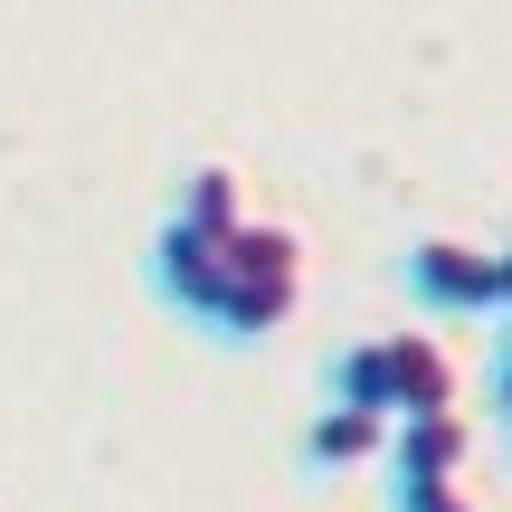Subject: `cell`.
I'll use <instances>...</instances> for the list:
<instances>
[{"label":"cell","mask_w":512,"mask_h":512,"mask_svg":"<svg viewBox=\"0 0 512 512\" xmlns=\"http://www.w3.org/2000/svg\"><path fill=\"white\" fill-rule=\"evenodd\" d=\"M304 304V238L275 219H247L228 238V275H219V304H209V332L219 342H266V332L294 323Z\"/></svg>","instance_id":"6da1fadb"},{"label":"cell","mask_w":512,"mask_h":512,"mask_svg":"<svg viewBox=\"0 0 512 512\" xmlns=\"http://www.w3.org/2000/svg\"><path fill=\"white\" fill-rule=\"evenodd\" d=\"M465 456H475V427H465V418H408V427H389V512H475V494H465Z\"/></svg>","instance_id":"7a4b0ae2"},{"label":"cell","mask_w":512,"mask_h":512,"mask_svg":"<svg viewBox=\"0 0 512 512\" xmlns=\"http://www.w3.org/2000/svg\"><path fill=\"white\" fill-rule=\"evenodd\" d=\"M399 285L418 294L427 313H503L494 247H475V238H418V247L399 256Z\"/></svg>","instance_id":"3957f363"},{"label":"cell","mask_w":512,"mask_h":512,"mask_svg":"<svg viewBox=\"0 0 512 512\" xmlns=\"http://www.w3.org/2000/svg\"><path fill=\"white\" fill-rule=\"evenodd\" d=\"M219 275H228V238H209V228H181V219H162V238H152V294H162L171 313L209 323V304H219Z\"/></svg>","instance_id":"277c9868"},{"label":"cell","mask_w":512,"mask_h":512,"mask_svg":"<svg viewBox=\"0 0 512 512\" xmlns=\"http://www.w3.org/2000/svg\"><path fill=\"white\" fill-rule=\"evenodd\" d=\"M380 351H389V427H408V418H456V361H446V342L437 332H380Z\"/></svg>","instance_id":"5b68a950"},{"label":"cell","mask_w":512,"mask_h":512,"mask_svg":"<svg viewBox=\"0 0 512 512\" xmlns=\"http://www.w3.org/2000/svg\"><path fill=\"white\" fill-rule=\"evenodd\" d=\"M361 456H389V418L323 408V418L304 427V465H313V475H342V465H361Z\"/></svg>","instance_id":"8992f818"},{"label":"cell","mask_w":512,"mask_h":512,"mask_svg":"<svg viewBox=\"0 0 512 512\" xmlns=\"http://www.w3.org/2000/svg\"><path fill=\"white\" fill-rule=\"evenodd\" d=\"M171 219H181V228H209V238H238L256 209H247V181H238V171H228V162H209V171H190V181H181Z\"/></svg>","instance_id":"52a82bcc"},{"label":"cell","mask_w":512,"mask_h":512,"mask_svg":"<svg viewBox=\"0 0 512 512\" xmlns=\"http://www.w3.org/2000/svg\"><path fill=\"white\" fill-rule=\"evenodd\" d=\"M332 408L389 418V351H380V342H351V351H332Z\"/></svg>","instance_id":"ba28073f"},{"label":"cell","mask_w":512,"mask_h":512,"mask_svg":"<svg viewBox=\"0 0 512 512\" xmlns=\"http://www.w3.org/2000/svg\"><path fill=\"white\" fill-rule=\"evenodd\" d=\"M494 418L512 427V313H503V351H494Z\"/></svg>","instance_id":"9c48e42d"},{"label":"cell","mask_w":512,"mask_h":512,"mask_svg":"<svg viewBox=\"0 0 512 512\" xmlns=\"http://www.w3.org/2000/svg\"><path fill=\"white\" fill-rule=\"evenodd\" d=\"M494 294H503V313H512V238L494 247Z\"/></svg>","instance_id":"30bf717a"}]
</instances>
